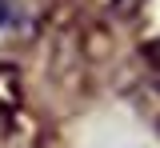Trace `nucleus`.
<instances>
[{
	"label": "nucleus",
	"instance_id": "nucleus-2",
	"mask_svg": "<svg viewBox=\"0 0 160 148\" xmlns=\"http://www.w3.org/2000/svg\"><path fill=\"white\" fill-rule=\"evenodd\" d=\"M144 52L152 56V64H160V36H156V40H148V44H144Z\"/></svg>",
	"mask_w": 160,
	"mask_h": 148
},
{
	"label": "nucleus",
	"instance_id": "nucleus-1",
	"mask_svg": "<svg viewBox=\"0 0 160 148\" xmlns=\"http://www.w3.org/2000/svg\"><path fill=\"white\" fill-rule=\"evenodd\" d=\"M24 92H20V72L12 64H0V120H16Z\"/></svg>",
	"mask_w": 160,
	"mask_h": 148
}]
</instances>
